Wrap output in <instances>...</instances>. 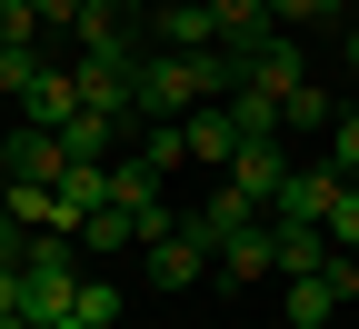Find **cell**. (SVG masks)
I'll return each mask as SVG.
<instances>
[{
  "mask_svg": "<svg viewBox=\"0 0 359 329\" xmlns=\"http://www.w3.org/2000/svg\"><path fill=\"white\" fill-rule=\"evenodd\" d=\"M240 70L230 51H140V80H130V120L160 130V120H190L200 100H230Z\"/></svg>",
  "mask_w": 359,
  "mask_h": 329,
  "instance_id": "1",
  "label": "cell"
},
{
  "mask_svg": "<svg viewBox=\"0 0 359 329\" xmlns=\"http://www.w3.org/2000/svg\"><path fill=\"white\" fill-rule=\"evenodd\" d=\"M349 300H359V260H349V250L320 260V269H299V279H280V319H290V329H330Z\"/></svg>",
  "mask_w": 359,
  "mask_h": 329,
  "instance_id": "2",
  "label": "cell"
},
{
  "mask_svg": "<svg viewBox=\"0 0 359 329\" xmlns=\"http://www.w3.org/2000/svg\"><path fill=\"white\" fill-rule=\"evenodd\" d=\"M140 250H150V279H160V290H200V279H210V260H219V250H210V229H200L190 210H180L160 240H140Z\"/></svg>",
  "mask_w": 359,
  "mask_h": 329,
  "instance_id": "3",
  "label": "cell"
},
{
  "mask_svg": "<svg viewBox=\"0 0 359 329\" xmlns=\"http://www.w3.org/2000/svg\"><path fill=\"white\" fill-rule=\"evenodd\" d=\"M140 51H219V20H210V0H150L140 11Z\"/></svg>",
  "mask_w": 359,
  "mask_h": 329,
  "instance_id": "4",
  "label": "cell"
},
{
  "mask_svg": "<svg viewBox=\"0 0 359 329\" xmlns=\"http://www.w3.org/2000/svg\"><path fill=\"white\" fill-rule=\"evenodd\" d=\"M130 80H140V51H80L70 60V90L90 110H120V120H130Z\"/></svg>",
  "mask_w": 359,
  "mask_h": 329,
  "instance_id": "5",
  "label": "cell"
},
{
  "mask_svg": "<svg viewBox=\"0 0 359 329\" xmlns=\"http://www.w3.org/2000/svg\"><path fill=\"white\" fill-rule=\"evenodd\" d=\"M190 220L210 229V250H219V240H250V229H269V210H259V200L240 190V180H219V190H210V200H200Z\"/></svg>",
  "mask_w": 359,
  "mask_h": 329,
  "instance_id": "6",
  "label": "cell"
},
{
  "mask_svg": "<svg viewBox=\"0 0 359 329\" xmlns=\"http://www.w3.org/2000/svg\"><path fill=\"white\" fill-rule=\"evenodd\" d=\"M230 70H240V80H259V90H290V80H309V70H299V40H290V30H259L250 51H230Z\"/></svg>",
  "mask_w": 359,
  "mask_h": 329,
  "instance_id": "7",
  "label": "cell"
},
{
  "mask_svg": "<svg viewBox=\"0 0 359 329\" xmlns=\"http://www.w3.org/2000/svg\"><path fill=\"white\" fill-rule=\"evenodd\" d=\"M80 51H140V0H80Z\"/></svg>",
  "mask_w": 359,
  "mask_h": 329,
  "instance_id": "8",
  "label": "cell"
},
{
  "mask_svg": "<svg viewBox=\"0 0 359 329\" xmlns=\"http://www.w3.org/2000/svg\"><path fill=\"white\" fill-rule=\"evenodd\" d=\"M230 180L269 210V200H280V180H290V140H240V150H230Z\"/></svg>",
  "mask_w": 359,
  "mask_h": 329,
  "instance_id": "9",
  "label": "cell"
},
{
  "mask_svg": "<svg viewBox=\"0 0 359 329\" xmlns=\"http://www.w3.org/2000/svg\"><path fill=\"white\" fill-rule=\"evenodd\" d=\"M50 200H60V229L80 240V220H90V210L110 200V160H70V170L50 180Z\"/></svg>",
  "mask_w": 359,
  "mask_h": 329,
  "instance_id": "10",
  "label": "cell"
},
{
  "mask_svg": "<svg viewBox=\"0 0 359 329\" xmlns=\"http://www.w3.org/2000/svg\"><path fill=\"white\" fill-rule=\"evenodd\" d=\"M0 170H20V180H60L70 170V150H60V130H11V140H0Z\"/></svg>",
  "mask_w": 359,
  "mask_h": 329,
  "instance_id": "11",
  "label": "cell"
},
{
  "mask_svg": "<svg viewBox=\"0 0 359 329\" xmlns=\"http://www.w3.org/2000/svg\"><path fill=\"white\" fill-rule=\"evenodd\" d=\"M269 250H280V279H299V269L339 260V240H330L320 220H269Z\"/></svg>",
  "mask_w": 359,
  "mask_h": 329,
  "instance_id": "12",
  "label": "cell"
},
{
  "mask_svg": "<svg viewBox=\"0 0 359 329\" xmlns=\"http://www.w3.org/2000/svg\"><path fill=\"white\" fill-rule=\"evenodd\" d=\"M120 130H130L120 110H90V100H80V110L60 120V150H70V160H120Z\"/></svg>",
  "mask_w": 359,
  "mask_h": 329,
  "instance_id": "13",
  "label": "cell"
},
{
  "mask_svg": "<svg viewBox=\"0 0 359 329\" xmlns=\"http://www.w3.org/2000/svg\"><path fill=\"white\" fill-rule=\"evenodd\" d=\"M180 150H190V160H219V170H230V150H240V130H230V100H200L190 120H180Z\"/></svg>",
  "mask_w": 359,
  "mask_h": 329,
  "instance_id": "14",
  "label": "cell"
},
{
  "mask_svg": "<svg viewBox=\"0 0 359 329\" xmlns=\"http://www.w3.org/2000/svg\"><path fill=\"white\" fill-rule=\"evenodd\" d=\"M330 200H339V170H290L280 200H269V220H330Z\"/></svg>",
  "mask_w": 359,
  "mask_h": 329,
  "instance_id": "15",
  "label": "cell"
},
{
  "mask_svg": "<svg viewBox=\"0 0 359 329\" xmlns=\"http://www.w3.org/2000/svg\"><path fill=\"white\" fill-rule=\"evenodd\" d=\"M230 290H259V279H280V250H269V229H250V240H219V260H210Z\"/></svg>",
  "mask_w": 359,
  "mask_h": 329,
  "instance_id": "16",
  "label": "cell"
},
{
  "mask_svg": "<svg viewBox=\"0 0 359 329\" xmlns=\"http://www.w3.org/2000/svg\"><path fill=\"white\" fill-rule=\"evenodd\" d=\"M0 220H20V229H60V200H50V180H20V170H0Z\"/></svg>",
  "mask_w": 359,
  "mask_h": 329,
  "instance_id": "17",
  "label": "cell"
},
{
  "mask_svg": "<svg viewBox=\"0 0 359 329\" xmlns=\"http://www.w3.org/2000/svg\"><path fill=\"white\" fill-rule=\"evenodd\" d=\"M230 130H240V140H290V130H280V90L240 80V90H230Z\"/></svg>",
  "mask_w": 359,
  "mask_h": 329,
  "instance_id": "18",
  "label": "cell"
},
{
  "mask_svg": "<svg viewBox=\"0 0 359 329\" xmlns=\"http://www.w3.org/2000/svg\"><path fill=\"white\" fill-rule=\"evenodd\" d=\"M210 20H219V51H250L259 30H280V20H269V0H210Z\"/></svg>",
  "mask_w": 359,
  "mask_h": 329,
  "instance_id": "19",
  "label": "cell"
},
{
  "mask_svg": "<svg viewBox=\"0 0 359 329\" xmlns=\"http://www.w3.org/2000/svg\"><path fill=\"white\" fill-rule=\"evenodd\" d=\"M330 120H339V100H330L320 80H290L280 90V130H330Z\"/></svg>",
  "mask_w": 359,
  "mask_h": 329,
  "instance_id": "20",
  "label": "cell"
},
{
  "mask_svg": "<svg viewBox=\"0 0 359 329\" xmlns=\"http://www.w3.org/2000/svg\"><path fill=\"white\" fill-rule=\"evenodd\" d=\"M80 240H90V250H100V260H110V250H140V220H130V210H110V200H100V210H90V220H80Z\"/></svg>",
  "mask_w": 359,
  "mask_h": 329,
  "instance_id": "21",
  "label": "cell"
},
{
  "mask_svg": "<svg viewBox=\"0 0 359 329\" xmlns=\"http://www.w3.org/2000/svg\"><path fill=\"white\" fill-rule=\"evenodd\" d=\"M330 170L359 180V110H349V100H339V120H330Z\"/></svg>",
  "mask_w": 359,
  "mask_h": 329,
  "instance_id": "22",
  "label": "cell"
},
{
  "mask_svg": "<svg viewBox=\"0 0 359 329\" xmlns=\"http://www.w3.org/2000/svg\"><path fill=\"white\" fill-rule=\"evenodd\" d=\"M0 51H40V11L30 0H0Z\"/></svg>",
  "mask_w": 359,
  "mask_h": 329,
  "instance_id": "23",
  "label": "cell"
},
{
  "mask_svg": "<svg viewBox=\"0 0 359 329\" xmlns=\"http://www.w3.org/2000/svg\"><path fill=\"white\" fill-rule=\"evenodd\" d=\"M320 229H330L339 250H359V180H339V200H330V220H320Z\"/></svg>",
  "mask_w": 359,
  "mask_h": 329,
  "instance_id": "24",
  "label": "cell"
},
{
  "mask_svg": "<svg viewBox=\"0 0 359 329\" xmlns=\"http://www.w3.org/2000/svg\"><path fill=\"white\" fill-rule=\"evenodd\" d=\"M269 20L280 30H320V20H339V0H269Z\"/></svg>",
  "mask_w": 359,
  "mask_h": 329,
  "instance_id": "25",
  "label": "cell"
},
{
  "mask_svg": "<svg viewBox=\"0 0 359 329\" xmlns=\"http://www.w3.org/2000/svg\"><path fill=\"white\" fill-rule=\"evenodd\" d=\"M0 319H20V269H0Z\"/></svg>",
  "mask_w": 359,
  "mask_h": 329,
  "instance_id": "26",
  "label": "cell"
},
{
  "mask_svg": "<svg viewBox=\"0 0 359 329\" xmlns=\"http://www.w3.org/2000/svg\"><path fill=\"white\" fill-rule=\"evenodd\" d=\"M30 11H40V20H80V0H30Z\"/></svg>",
  "mask_w": 359,
  "mask_h": 329,
  "instance_id": "27",
  "label": "cell"
},
{
  "mask_svg": "<svg viewBox=\"0 0 359 329\" xmlns=\"http://www.w3.org/2000/svg\"><path fill=\"white\" fill-rule=\"evenodd\" d=\"M50 329H100V319H80V309H70V319H50Z\"/></svg>",
  "mask_w": 359,
  "mask_h": 329,
  "instance_id": "28",
  "label": "cell"
},
{
  "mask_svg": "<svg viewBox=\"0 0 359 329\" xmlns=\"http://www.w3.org/2000/svg\"><path fill=\"white\" fill-rule=\"evenodd\" d=\"M0 329H30V319H0Z\"/></svg>",
  "mask_w": 359,
  "mask_h": 329,
  "instance_id": "29",
  "label": "cell"
},
{
  "mask_svg": "<svg viewBox=\"0 0 359 329\" xmlns=\"http://www.w3.org/2000/svg\"><path fill=\"white\" fill-rule=\"evenodd\" d=\"M349 319H359V300H349Z\"/></svg>",
  "mask_w": 359,
  "mask_h": 329,
  "instance_id": "30",
  "label": "cell"
}]
</instances>
